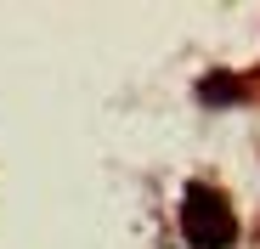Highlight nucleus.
Listing matches in <instances>:
<instances>
[{
	"mask_svg": "<svg viewBox=\"0 0 260 249\" xmlns=\"http://www.w3.org/2000/svg\"><path fill=\"white\" fill-rule=\"evenodd\" d=\"M181 232H187L192 249H232V238H238V215H232L226 193H215V187L192 181V187L181 193Z\"/></svg>",
	"mask_w": 260,
	"mask_h": 249,
	"instance_id": "f257e3e1",
	"label": "nucleus"
},
{
	"mask_svg": "<svg viewBox=\"0 0 260 249\" xmlns=\"http://www.w3.org/2000/svg\"><path fill=\"white\" fill-rule=\"evenodd\" d=\"M198 97H204V102H238V97H243V79H204Z\"/></svg>",
	"mask_w": 260,
	"mask_h": 249,
	"instance_id": "f03ea898",
	"label": "nucleus"
}]
</instances>
